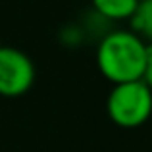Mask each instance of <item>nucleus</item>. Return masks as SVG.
Returning <instances> with one entry per match:
<instances>
[{"mask_svg": "<svg viewBox=\"0 0 152 152\" xmlns=\"http://www.w3.org/2000/svg\"><path fill=\"white\" fill-rule=\"evenodd\" d=\"M146 60V42L133 31H114L100 41L96 66L114 85L141 81Z\"/></svg>", "mask_w": 152, "mask_h": 152, "instance_id": "f257e3e1", "label": "nucleus"}, {"mask_svg": "<svg viewBox=\"0 0 152 152\" xmlns=\"http://www.w3.org/2000/svg\"><path fill=\"white\" fill-rule=\"evenodd\" d=\"M110 119L123 129H137L152 115V91L142 81L114 85L106 100Z\"/></svg>", "mask_w": 152, "mask_h": 152, "instance_id": "f03ea898", "label": "nucleus"}, {"mask_svg": "<svg viewBox=\"0 0 152 152\" xmlns=\"http://www.w3.org/2000/svg\"><path fill=\"white\" fill-rule=\"evenodd\" d=\"M33 83L35 66L29 56L14 46H0V96H23Z\"/></svg>", "mask_w": 152, "mask_h": 152, "instance_id": "7ed1b4c3", "label": "nucleus"}, {"mask_svg": "<svg viewBox=\"0 0 152 152\" xmlns=\"http://www.w3.org/2000/svg\"><path fill=\"white\" fill-rule=\"evenodd\" d=\"M93 6L102 18L119 21V19H131L139 6V0H93Z\"/></svg>", "mask_w": 152, "mask_h": 152, "instance_id": "20e7f679", "label": "nucleus"}, {"mask_svg": "<svg viewBox=\"0 0 152 152\" xmlns=\"http://www.w3.org/2000/svg\"><path fill=\"white\" fill-rule=\"evenodd\" d=\"M129 21L135 35L152 42V0H139V6Z\"/></svg>", "mask_w": 152, "mask_h": 152, "instance_id": "39448f33", "label": "nucleus"}, {"mask_svg": "<svg viewBox=\"0 0 152 152\" xmlns=\"http://www.w3.org/2000/svg\"><path fill=\"white\" fill-rule=\"evenodd\" d=\"M141 81L152 91V45H146V60H145V69H142Z\"/></svg>", "mask_w": 152, "mask_h": 152, "instance_id": "423d86ee", "label": "nucleus"}]
</instances>
